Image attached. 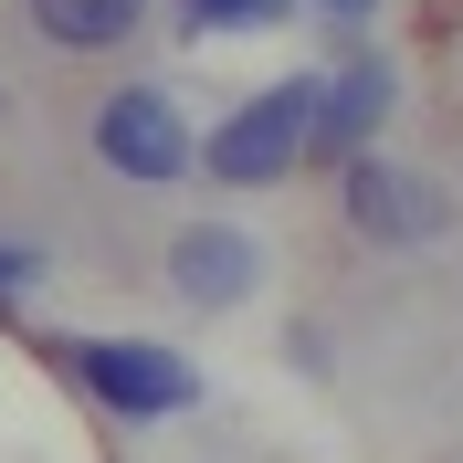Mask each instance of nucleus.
<instances>
[{"label":"nucleus","instance_id":"obj_1","mask_svg":"<svg viewBox=\"0 0 463 463\" xmlns=\"http://www.w3.org/2000/svg\"><path fill=\"white\" fill-rule=\"evenodd\" d=\"M63 369L85 379L116 421H179V411H201V369L179 347H158V337H74Z\"/></svg>","mask_w":463,"mask_h":463},{"label":"nucleus","instance_id":"obj_2","mask_svg":"<svg viewBox=\"0 0 463 463\" xmlns=\"http://www.w3.org/2000/svg\"><path fill=\"white\" fill-rule=\"evenodd\" d=\"M306 127H317V74H285L253 106H232L211 127V147H190V158H211V179H232V190H263V179H285L306 158Z\"/></svg>","mask_w":463,"mask_h":463},{"label":"nucleus","instance_id":"obj_3","mask_svg":"<svg viewBox=\"0 0 463 463\" xmlns=\"http://www.w3.org/2000/svg\"><path fill=\"white\" fill-rule=\"evenodd\" d=\"M95 158H106L116 179H137V190H158V179L190 169V116H179L169 85H116L95 95Z\"/></svg>","mask_w":463,"mask_h":463},{"label":"nucleus","instance_id":"obj_4","mask_svg":"<svg viewBox=\"0 0 463 463\" xmlns=\"http://www.w3.org/2000/svg\"><path fill=\"white\" fill-rule=\"evenodd\" d=\"M347 232L369 242H442L453 232V201H442L421 169H390V158H347Z\"/></svg>","mask_w":463,"mask_h":463},{"label":"nucleus","instance_id":"obj_5","mask_svg":"<svg viewBox=\"0 0 463 463\" xmlns=\"http://www.w3.org/2000/svg\"><path fill=\"white\" fill-rule=\"evenodd\" d=\"M390 106H401V74L379 53H347L337 74H317V127H306V147H317V158H358V147L390 127Z\"/></svg>","mask_w":463,"mask_h":463},{"label":"nucleus","instance_id":"obj_6","mask_svg":"<svg viewBox=\"0 0 463 463\" xmlns=\"http://www.w3.org/2000/svg\"><path fill=\"white\" fill-rule=\"evenodd\" d=\"M169 285L201 306V317H222V306H242V295L263 285V242L253 232H232V222H190L169 242Z\"/></svg>","mask_w":463,"mask_h":463},{"label":"nucleus","instance_id":"obj_7","mask_svg":"<svg viewBox=\"0 0 463 463\" xmlns=\"http://www.w3.org/2000/svg\"><path fill=\"white\" fill-rule=\"evenodd\" d=\"M137 22H147V0H32V32L53 53H116Z\"/></svg>","mask_w":463,"mask_h":463},{"label":"nucleus","instance_id":"obj_8","mask_svg":"<svg viewBox=\"0 0 463 463\" xmlns=\"http://www.w3.org/2000/svg\"><path fill=\"white\" fill-rule=\"evenodd\" d=\"M285 22V0H179V32H263Z\"/></svg>","mask_w":463,"mask_h":463},{"label":"nucleus","instance_id":"obj_9","mask_svg":"<svg viewBox=\"0 0 463 463\" xmlns=\"http://www.w3.org/2000/svg\"><path fill=\"white\" fill-rule=\"evenodd\" d=\"M22 285H43V253H32V242H0V306H11Z\"/></svg>","mask_w":463,"mask_h":463},{"label":"nucleus","instance_id":"obj_10","mask_svg":"<svg viewBox=\"0 0 463 463\" xmlns=\"http://www.w3.org/2000/svg\"><path fill=\"white\" fill-rule=\"evenodd\" d=\"M326 11H369V0H326Z\"/></svg>","mask_w":463,"mask_h":463},{"label":"nucleus","instance_id":"obj_11","mask_svg":"<svg viewBox=\"0 0 463 463\" xmlns=\"http://www.w3.org/2000/svg\"><path fill=\"white\" fill-rule=\"evenodd\" d=\"M0 106H11V95H0Z\"/></svg>","mask_w":463,"mask_h":463}]
</instances>
